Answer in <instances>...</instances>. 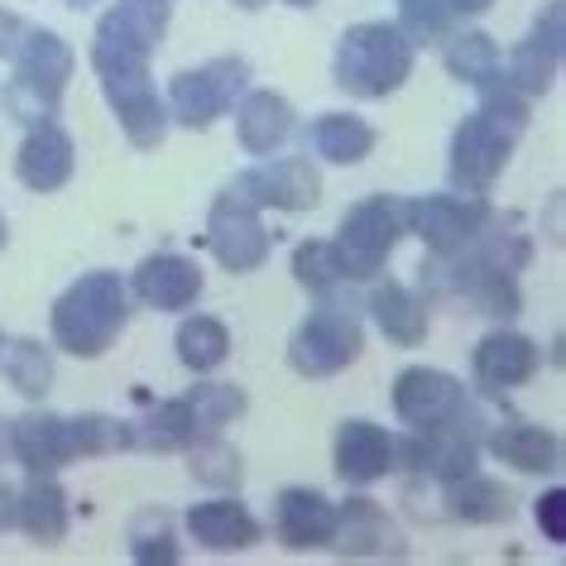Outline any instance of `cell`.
I'll return each mask as SVG.
<instances>
[{
    "instance_id": "obj_36",
    "label": "cell",
    "mask_w": 566,
    "mask_h": 566,
    "mask_svg": "<svg viewBox=\"0 0 566 566\" xmlns=\"http://www.w3.org/2000/svg\"><path fill=\"white\" fill-rule=\"evenodd\" d=\"M192 403V418L202 432H217L221 422H231L235 413H245V394H240L235 385H197L188 394Z\"/></svg>"
},
{
    "instance_id": "obj_49",
    "label": "cell",
    "mask_w": 566,
    "mask_h": 566,
    "mask_svg": "<svg viewBox=\"0 0 566 566\" xmlns=\"http://www.w3.org/2000/svg\"><path fill=\"white\" fill-rule=\"evenodd\" d=\"M289 6H313V0H289Z\"/></svg>"
},
{
    "instance_id": "obj_30",
    "label": "cell",
    "mask_w": 566,
    "mask_h": 566,
    "mask_svg": "<svg viewBox=\"0 0 566 566\" xmlns=\"http://www.w3.org/2000/svg\"><path fill=\"white\" fill-rule=\"evenodd\" d=\"M226 356H231V332H226L217 317H188L178 327V360L188 365V370L207 375V370H217Z\"/></svg>"
},
{
    "instance_id": "obj_8",
    "label": "cell",
    "mask_w": 566,
    "mask_h": 566,
    "mask_svg": "<svg viewBox=\"0 0 566 566\" xmlns=\"http://www.w3.org/2000/svg\"><path fill=\"white\" fill-rule=\"evenodd\" d=\"M207 240L217 250V260L226 269H235V274H250V269H260L269 260V231L260 221V207L235 192L217 197L211 221H207Z\"/></svg>"
},
{
    "instance_id": "obj_7",
    "label": "cell",
    "mask_w": 566,
    "mask_h": 566,
    "mask_svg": "<svg viewBox=\"0 0 566 566\" xmlns=\"http://www.w3.org/2000/svg\"><path fill=\"white\" fill-rule=\"evenodd\" d=\"M403 226H413L432 254L451 260L485 231V202L480 197H418L403 207Z\"/></svg>"
},
{
    "instance_id": "obj_5",
    "label": "cell",
    "mask_w": 566,
    "mask_h": 566,
    "mask_svg": "<svg viewBox=\"0 0 566 566\" xmlns=\"http://www.w3.org/2000/svg\"><path fill=\"white\" fill-rule=\"evenodd\" d=\"M403 235V202L394 197H370V202L350 207L346 221H342V235L332 240L336 245V260H342V274L356 283V279H375L385 269L389 250L399 245Z\"/></svg>"
},
{
    "instance_id": "obj_33",
    "label": "cell",
    "mask_w": 566,
    "mask_h": 566,
    "mask_svg": "<svg viewBox=\"0 0 566 566\" xmlns=\"http://www.w3.org/2000/svg\"><path fill=\"white\" fill-rule=\"evenodd\" d=\"M447 67L457 73L461 82H490L500 77V44L490 34H461L447 44Z\"/></svg>"
},
{
    "instance_id": "obj_13",
    "label": "cell",
    "mask_w": 566,
    "mask_h": 566,
    "mask_svg": "<svg viewBox=\"0 0 566 566\" xmlns=\"http://www.w3.org/2000/svg\"><path fill=\"white\" fill-rule=\"evenodd\" d=\"M332 543L342 547L346 557H403V537L375 500H350L336 509Z\"/></svg>"
},
{
    "instance_id": "obj_15",
    "label": "cell",
    "mask_w": 566,
    "mask_h": 566,
    "mask_svg": "<svg viewBox=\"0 0 566 566\" xmlns=\"http://www.w3.org/2000/svg\"><path fill=\"white\" fill-rule=\"evenodd\" d=\"M336 528V509L307 485H289L274 504V533L283 547H327Z\"/></svg>"
},
{
    "instance_id": "obj_2",
    "label": "cell",
    "mask_w": 566,
    "mask_h": 566,
    "mask_svg": "<svg viewBox=\"0 0 566 566\" xmlns=\"http://www.w3.org/2000/svg\"><path fill=\"white\" fill-rule=\"evenodd\" d=\"M332 73L350 96H389L413 73V44L394 24H356L336 49Z\"/></svg>"
},
{
    "instance_id": "obj_37",
    "label": "cell",
    "mask_w": 566,
    "mask_h": 566,
    "mask_svg": "<svg viewBox=\"0 0 566 566\" xmlns=\"http://www.w3.org/2000/svg\"><path fill=\"white\" fill-rule=\"evenodd\" d=\"M480 116H490L509 135H518L528 125V96L514 92L504 77H490V82H480Z\"/></svg>"
},
{
    "instance_id": "obj_51",
    "label": "cell",
    "mask_w": 566,
    "mask_h": 566,
    "mask_svg": "<svg viewBox=\"0 0 566 566\" xmlns=\"http://www.w3.org/2000/svg\"><path fill=\"white\" fill-rule=\"evenodd\" d=\"M0 346H6V342H0Z\"/></svg>"
},
{
    "instance_id": "obj_39",
    "label": "cell",
    "mask_w": 566,
    "mask_h": 566,
    "mask_svg": "<svg viewBox=\"0 0 566 566\" xmlns=\"http://www.w3.org/2000/svg\"><path fill=\"white\" fill-rule=\"evenodd\" d=\"M403 6V34L418 39V44H432V39H442L451 30V0H399Z\"/></svg>"
},
{
    "instance_id": "obj_9",
    "label": "cell",
    "mask_w": 566,
    "mask_h": 566,
    "mask_svg": "<svg viewBox=\"0 0 566 566\" xmlns=\"http://www.w3.org/2000/svg\"><path fill=\"white\" fill-rule=\"evenodd\" d=\"M509 149H514V135L504 125H494L490 116H471L451 139V182L465 188L471 197H480L494 178L504 174Z\"/></svg>"
},
{
    "instance_id": "obj_17",
    "label": "cell",
    "mask_w": 566,
    "mask_h": 566,
    "mask_svg": "<svg viewBox=\"0 0 566 566\" xmlns=\"http://www.w3.org/2000/svg\"><path fill=\"white\" fill-rule=\"evenodd\" d=\"M10 447L15 457L30 465L34 475L59 471L63 461L77 457V437H73V418H53V413H30L10 428Z\"/></svg>"
},
{
    "instance_id": "obj_22",
    "label": "cell",
    "mask_w": 566,
    "mask_h": 566,
    "mask_svg": "<svg viewBox=\"0 0 566 566\" xmlns=\"http://www.w3.org/2000/svg\"><path fill=\"white\" fill-rule=\"evenodd\" d=\"M188 528L202 547L211 552H240L250 543H260V523H254V514L245 504L235 500H207V504H192L188 514Z\"/></svg>"
},
{
    "instance_id": "obj_3",
    "label": "cell",
    "mask_w": 566,
    "mask_h": 566,
    "mask_svg": "<svg viewBox=\"0 0 566 566\" xmlns=\"http://www.w3.org/2000/svg\"><path fill=\"white\" fill-rule=\"evenodd\" d=\"M15 49H20V73L6 87V111L30 125L53 120V106H59L67 77H73V49L59 34H44V30H34Z\"/></svg>"
},
{
    "instance_id": "obj_48",
    "label": "cell",
    "mask_w": 566,
    "mask_h": 566,
    "mask_svg": "<svg viewBox=\"0 0 566 566\" xmlns=\"http://www.w3.org/2000/svg\"><path fill=\"white\" fill-rule=\"evenodd\" d=\"M0 245H6V221H0Z\"/></svg>"
},
{
    "instance_id": "obj_29",
    "label": "cell",
    "mask_w": 566,
    "mask_h": 566,
    "mask_svg": "<svg viewBox=\"0 0 566 566\" xmlns=\"http://www.w3.org/2000/svg\"><path fill=\"white\" fill-rule=\"evenodd\" d=\"M313 149L332 164H360L365 154L375 149V130L360 116H346V111H332L313 125Z\"/></svg>"
},
{
    "instance_id": "obj_50",
    "label": "cell",
    "mask_w": 566,
    "mask_h": 566,
    "mask_svg": "<svg viewBox=\"0 0 566 566\" xmlns=\"http://www.w3.org/2000/svg\"><path fill=\"white\" fill-rule=\"evenodd\" d=\"M73 6H92V0H73Z\"/></svg>"
},
{
    "instance_id": "obj_38",
    "label": "cell",
    "mask_w": 566,
    "mask_h": 566,
    "mask_svg": "<svg viewBox=\"0 0 566 566\" xmlns=\"http://www.w3.org/2000/svg\"><path fill=\"white\" fill-rule=\"evenodd\" d=\"M192 475L202 485H240V457L235 447L217 442V437L202 432V442H192Z\"/></svg>"
},
{
    "instance_id": "obj_11",
    "label": "cell",
    "mask_w": 566,
    "mask_h": 566,
    "mask_svg": "<svg viewBox=\"0 0 566 566\" xmlns=\"http://www.w3.org/2000/svg\"><path fill=\"white\" fill-rule=\"evenodd\" d=\"M394 413L408 428H432V422H451L465 413V394L447 370L413 365V370H403L394 379Z\"/></svg>"
},
{
    "instance_id": "obj_32",
    "label": "cell",
    "mask_w": 566,
    "mask_h": 566,
    "mask_svg": "<svg viewBox=\"0 0 566 566\" xmlns=\"http://www.w3.org/2000/svg\"><path fill=\"white\" fill-rule=\"evenodd\" d=\"M6 350V379L15 385L24 399H44L53 385V356L39 342H15V346H0Z\"/></svg>"
},
{
    "instance_id": "obj_18",
    "label": "cell",
    "mask_w": 566,
    "mask_h": 566,
    "mask_svg": "<svg viewBox=\"0 0 566 566\" xmlns=\"http://www.w3.org/2000/svg\"><path fill=\"white\" fill-rule=\"evenodd\" d=\"M135 293L149 307H164V313H182V307L197 303L202 293V269L182 254H149L135 274Z\"/></svg>"
},
{
    "instance_id": "obj_12",
    "label": "cell",
    "mask_w": 566,
    "mask_h": 566,
    "mask_svg": "<svg viewBox=\"0 0 566 566\" xmlns=\"http://www.w3.org/2000/svg\"><path fill=\"white\" fill-rule=\"evenodd\" d=\"M403 465L451 485V480L475 471V437L461 428V418L432 422V428H413V437L403 442Z\"/></svg>"
},
{
    "instance_id": "obj_26",
    "label": "cell",
    "mask_w": 566,
    "mask_h": 566,
    "mask_svg": "<svg viewBox=\"0 0 566 566\" xmlns=\"http://www.w3.org/2000/svg\"><path fill=\"white\" fill-rule=\"evenodd\" d=\"M457 289L485 317H514L518 313V283H514V274L500 269V264H490V260H480V254L465 269H457Z\"/></svg>"
},
{
    "instance_id": "obj_21",
    "label": "cell",
    "mask_w": 566,
    "mask_h": 566,
    "mask_svg": "<svg viewBox=\"0 0 566 566\" xmlns=\"http://www.w3.org/2000/svg\"><path fill=\"white\" fill-rule=\"evenodd\" d=\"M394 461V442L385 428H375V422H342V432H336V471L350 485H375L379 475L389 471Z\"/></svg>"
},
{
    "instance_id": "obj_24",
    "label": "cell",
    "mask_w": 566,
    "mask_h": 566,
    "mask_svg": "<svg viewBox=\"0 0 566 566\" xmlns=\"http://www.w3.org/2000/svg\"><path fill=\"white\" fill-rule=\"evenodd\" d=\"M235 135L250 154H274L293 135V106L279 92H250L235 111Z\"/></svg>"
},
{
    "instance_id": "obj_35",
    "label": "cell",
    "mask_w": 566,
    "mask_h": 566,
    "mask_svg": "<svg viewBox=\"0 0 566 566\" xmlns=\"http://www.w3.org/2000/svg\"><path fill=\"white\" fill-rule=\"evenodd\" d=\"M293 274H298L303 289H313L327 298L332 289H342L346 274H342V260H336V245L332 240H307V245H298V254H293Z\"/></svg>"
},
{
    "instance_id": "obj_1",
    "label": "cell",
    "mask_w": 566,
    "mask_h": 566,
    "mask_svg": "<svg viewBox=\"0 0 566 566\" xmlns=\"http://www.w3.org/2000/svg\"><path fill=\"white\" fill-rule=\"evenodd\" d=\"M125 322H130V298H125L120 274L96 269L53 303V342L73 356H102L125 332Z\"/></svg>"
},
{
    "instance_id": "obj_40",
    "label": "cell",
    "mask_w": 566,
    "mask_h": 566,
    "mask_svg": "<svg viewBox=\"0 0 566 566\" xmlns=\"http://www.w3.org/2000/svg\"><path fill=\"white\" fill-rule=\"evenodd\" d=\"M111 15H116L135 39H145V44L154 49L164 39V30H168V0H120Z\"/></svg>"
},
{
    "instance_id": "obj_41",
    "label": "cell",
    "mask_w": 566,
    "mask_h": 566,
    "mask_svg": "<svg viewBox=\"0 0 566 566\" xmlns=\"http://www.w3.org/2000/svg\"><path fill=\"white\" fill-rule=\"evenodd\" d=\"M73 437H77V457H92V451H116L130 447V422H111V418H73Z\"/></svg>"
},
{
    "instance_id": "obj_28",
    "label": "cell",
    "mask_w": 566,
    "mask_h": 566,
    "mask_svg": "<svg viewBox=\"0 0 566 566\" xmlns=\"http://www.w3.org/2000/svg\"><path fill=\"white\" fill-rule=\"evenodd\" d=\"M15 523L44 547L63 543V533H67V494L53 485V480H34V485L20 494V504H15Z\"/></svg>"
},
{
    "instance_id": "obj_42",
    "label": "cell",
    "mask_w": 566,
    "mask_h": 566,
    "mask_svg": "<svg viewBox=\"0 0 566 566\" xmlns=\"http://www.w3.org/2000/svg\"><path fill=\"white\" fill-rule=\"evenodd\" d=\"M537 528L547 533V543H566V490H547L537 500Z\"/></svg>"
},
{
    "instance_id": "obj_46",
    "label": "cell",
    "mask_w": 566,
    "mask_h": 566,
    "mask_svg": "<svg viewBox=\"0 0 566 566\" xmlns=\"http://www.w3.org/2000/svg\"><path fill=\"white\" fill-rule=\"evenodd\" d=\"M6 447H10V422L0 418V461H6Z\"/></svg>"
},
{
    "instance_id": "obj_6",
    "label": "cell",
    "mask_w": 566,
    "mask_h": 566,
    "mask_svg": "<svg viewBox=\"0 0 566 566\" xmlns=\"http://www.w3.org/2000/svg\"><path fill=\"white\" fill-rule=\"evenodd\" d=\"M245 77H250L245 59H217L207 67H192V73L174 77V87H168V106H174V116L182 125L202 130V125H211L217 116H226V111L235 106Z\"/></svg>"
},
{
    "instance_id": "obj_34",
    "label": "cell",
    "mask_w": 566,
    "mask_h": 566,
    "mask_svg": "<svg viewBox=\"0 0 566 566\" xmlns=\"http://www.w3.org/2000/svg\"><path fill=\"white\" fill-rule=\"evenodd\" d=\"M130 552H135L139 566L178 562V543H174V528H168V514H159V509H145V514L130 523Z\"/></svg>"
},
{
    "instance_id": "obj_47",
    "label": "cell",
    "mask_w": 566,
    "mask_h": 566,
    "mask_svg": "<svg viewBox=\"0 0 566 566\" xmlns=\"http://www.w3.org/2000/svg\"><path fill=\"white\" fill-rule=\"evenodd\" d=\"M240 6H245V10H254V6H260V0H240Z\"/></svg>"
},
{
    "instance_id": "obj_23",
    "label": "cell",
    "mask_w": 566,
    "mask_h": 566,
    "mask_svg": "<svg viewBox=\"0 0 566 566\" xmlns=\"http://www.w3.org/2000/svg\"><path fill=\"white\" fill-rule=\"evenodd\" d=\"M490 451L500 457L504 465H514V471H557L562 461V442L552 428H537V422H500V428L490 432Z\"/></svg>"
},
{
    "instance_id": "obj_20",
    "label": "cell",
    "mask_w": 566,
    "mask_h": 566,
    "mask_svg": "<svg viewBox=\"0 0 566 566\" xmlns=\"http://www.w3.org/2000/svg\"><path fill=\"white\" fill-rule=\"evenodd\" d=\"M471 365H475L480 389L500 394V389H514V385H523V379H533L537 346L528 342V336H518V332H494V336H485V342L475 346Z\"/></svg>"
},
{
    "instance_id": "obj_43",
    "label": "cell",
    "mask_w": 566,
    "mask_h": 566,
    "mask_svg": "<svg viewBox=\"0 0 566 566\" xmlns=\"http://www.w3.org/2000/svg\"><path fill=\"white\" fill-rule=\"evenodd\" d=\"M15 39H20V20L0 10V59H6V53H15Z\"/></svg>"
},
{
    "instance_id": "obj_44",
    "label": "cell",
    "mask_w": 566,
    "mask_h": 566,
    "mask_svg": "<svg viewBox=\"0 0 566 566\" xmlns=\"http://www.w3.org/2000/svg\"><path fill=\"white\" fill-rule=\"evenodd\" d=\"M15 523V490L0 485V528H10Z\"/></svg>"
},
{
    "instance_id": "obj_16",
    "label": "cell",
    "mask_w": 566,
    "mask_h": 566,
    "mask_svg": "<svg viewBox=\"0 0 566 566\" xmlns=\"http://www.w3.org/2000/svg\"><path fill=\"white\" fill-rule=\"evenodd\" d=\"M15 174L24 188L34 192H53L73 178V139H67L53 120H39L30 139L20 145V159H15Z\"/></svg>"
},
{
    "instance_id": "obj_31",
    "label": "cell",
    "mask_w": 566,
    "mask_h": 566,
    "mask_svg": "<svg viewBox=\"0 0 566 566\" xmlns=\"http://www.w3.org/2000/svg\"><path fill=\"white\" fill-rule=\"evenodd\" d=\"M451 514L465 518V523H500L514 514V504H509V490L500 485V480H485V475H461V480H451Z\"/></svg>"
},
{
    "instance_id": "obj_4",
    "label": "cell",
    "mask_w": 566,
    "mask_h": 566,
    "mask_svg": "<svg viewBox=\"0 0 566 566\" xmlns=\"http://www.w3.org/2000/svg\"><path fill=\"white\" fill-rule=\"evenodd\" d=\"M360 346H365V332H360L356 307L336 303L332 293H327V303H322L317 313L307 317L298 332H293L289 360H293V370H298V375L322 379V375L346 370V365L360 356Z\"/></svg>"
},
{
    "instance_id": "obj_25",
    "label": "cell",
    "mask_w": 566,
    "mask_h": 566,
    "mask_svg": "<svg viewBox=\"0 0 566 566\" xmlns=\"http://www.w3.org/2000/svg\"><path fill=\"white\" fill-rule=\"evenodd\" d=\"M370 313L379 322V332L399 346H418L422 336H428V307H422L403 283H375Z\"/></svg>"
},
{
    "instance_id": "obj_10",
    "label": "cell",
    "mask_w": 566,
    "mask_h": 566,
    "mask_svg": "<svg viewBox=\"0 0 566 566\" xmlns=\"http://www.w3.org/2000/svg\"><path fill=\"white\" fill-rule=\"evenodd\" d=\"M231 192L245 197L254 207L307 211V207H317L322 178L307 159H274V164H260V168H250V174H240Z\"/></svg>"
},
{
    "instance_id": "obj_45",
    "label": "cell",
    "mask_w": 566,
    "mask_h": 566,
    "mask_svg": "<svg viewBox=\"0 0 566 566\" xmlns=\"http://www.w3.org/2000/svg\"><path fill=\"white\" fill-rule=\"evenodd\" d=\"M485 6H490V0H451V10H457V15H480Z\"/></svg>"
},
{
    "instance_id": "obj_14",
    "label": "cell",
    "mask_w": 566,
    "mask_h": 566,
    "mask_svg": "<svg viewBox=\"0 0 566 566\" xmlns=\"http://www.w3.org/2000/svg\"><path fill=\"white\" fill-rule=\"evenodd\" d=\"M562 63V6H547V15L537 20V30L523 39L509 59V87L523 92V96H537L552 87V73Z\"/></svg>"
},
{
    "instance_id": "obj_19",
    "label": "cell",
    "mask_w": 566,
    "mask_h": 566,
    "mask_svg": "<svg viewBox=\"0 0 566 566\" xmlns=\"http://www.w3.org/2000/svg\"><path fill=\"white\" fill-rule=\"evenodd\" d=\"M102 87H106V102L116 106L125 135H130V145H139V149H154V145H159L164 130H168V116H164L159 92L149 87V73H145V77L102 82Z\"/></svg>"
},
{
    "instance_id": "obj_27",
    "label": "cell",
    "mask_w": 566,
    "mask_h": 566,
    "mask_svg": "<svg viewBox=\"0 0 566 566\" xmlns=\"http://www.w3.org/2000/svg\"><path fill=\"white\" fill-rule=\"evenodd\" d=\"M197 437H202V428H197L188 399H168L145 422H130V447H149V451H182Z\"/></svg>"
}]
</instances>
